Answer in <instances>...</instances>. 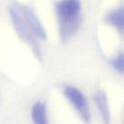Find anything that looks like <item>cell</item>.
I'll list each match as a JSON object with an SVG mask.
<instances>
[{"mask_svg": "<svg viewBox=\"0 0 124 124\" xmlns=\"http://www.w3.org/2000/svg\"><path fill=\"white\" fill-rule=\"evenodd\" d=\"M64 95L81 116V118L88 122L90 120V109L84 94L77 87L73 85H67L64 88Z\"/></svg>", "mask_w": 124, "mask_h": 124, "instance_id": "obj_2", "label": "cell"}, {"mask_svg": "<svg viewBox=\"0 0 124 124\" xmlns=\"http://www.w3.org/2000/svg\"><path fill=\"white\" fill-rule=\"evenodd\" d=\"M94 101L103 118V121L105 122V124H109L110 115H109V108H108V99L106 94L101 90L97 91L96 94L94 95Z\"/></svg>", "mask_w": 124, "mask_h": 124, "instance_id": "obj_4", "label": "cell"}, {"mask_svg": "<svg viewBox=\"0 0 124 124\" xmlns=\"http://www.w3.org/2000/svg\"><path fill=\"white\" fill-rule=\"evenodd\" d=\"M31 115L34 124H48L46 105L42 102H36L31 110Z\"/></svg>", "mask_w": 124, "mask_h": 124, "instance_id": "obj_5", "label": "cell"}, {"mask_svg": "<svg viewBox=\"0 0 124 124\" xmlns=\"http://www.w3.org/2000/svg\"><path fill=\"white\" fill-rule=\"evenodd\" d=\"M59 35L63 43L68 42L80 24L81 4L79 0H60L56 5Z\"/></svg>", "mask_w": 124, "mask_h": 124, "instance_id": "obj_1", "label": "cell"}, {"mask_svg": "<svg viewBox=\"0 0 124 124\" xmlns=\"http://www.w3.org/2000/svg\"><path fill=\"white\" fill-rule=\"evenodd\" d=\"M20 10H21V13H22V15L24 16V19H25L26 23L28 24V26L31 29V31L33 32V34L36 37H38V38H40L42 40H45L46 37V31H45L44 27L42 26V24L40 23L39 19L37 18L36 15L28 8L21 7Z\"/></svg>", "mask_w": 124, "mask_h": 124, "instance_id": "obj_3", "label": "cell"}, {"mask_svg": "<svg viewBox=\"0 0 124 124\" xmlns=\"http://www.w3.org/2000/svg\"><path fill=\"white\" fill-rule=\"evenodd\" d=\"M106 20L108 22H109L110 24H112L115 28H117L120 32H122L123 30V9L119 8L111 13H109L107 17Z\"/></svg>", "mask_w": 124, "mask_h": 124, "instance_id": "obj_6", "label": "cell"}, {"mask_svg": "<svg viewBox=\"0 0 124 124\" xmlns=\"http://www.w3.org/2000/svg\"><path fill=\"white\" fill-rule=\"evenodd\" d=\"M110 63L115 70H117L121 73L123 72V54L122 53H120L118 56L114 57Z\"/></svg>", "mask_w": 124, "mask_h": 124, "instance_id": "obj_7", "label": "cell"}]
</instances>
